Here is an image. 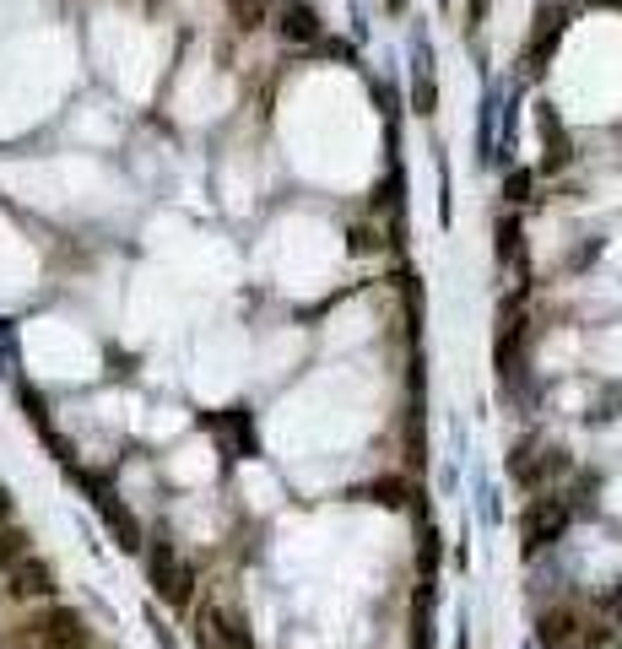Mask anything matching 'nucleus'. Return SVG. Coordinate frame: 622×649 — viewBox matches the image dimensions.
<instances>
[{"instance_id":"obj_3","label":"nucleus","mask_w":622,"mask_h":649,"mask_svg":"<svg viewBox=\"0 0 622 649\" xmlns=\"http://www.w3.org/2000/svg\"><path fill=\"white\" fill-rule=\"evenodd\" d=\"M33 633H38L44 649H87V622H82V612H71V606L44 612L33 622Z\"/></svg>"},{"instance_id":"obj_9","label":"nucleus","mask_w":622,"mask_h":649,"mask_svg":"<svg viewBox=\"0 0 622 649\" xmlns=\"http://www.w3.org/2000/svg\"><path fill=\"white\" fill-rule=\"evenodd\" d=\"M498 266H520L525 271V244H520V222L514 217L498 222Z\"/></svg>"},{"instance_id":"obj_1","label":"nucleus","mask_w":622,"mask_h":649,"mask_svg":"<svg viewBox=\"0 0 622 649\" xmlns=\"http://www.w3.org/2000/svg\"><path fill=\"white\" fill-rule=\"evenodd\" d=\"M71 476L87 487V498L98 503L103 525H109V531H114V541H119V547H125V552H141V547H147V541H141V520L125 509V503H119V493H114L109 482H103L98 471H82V466H71Z\"/></svg>"},{"instance_id":"obj_14","label":"nucleus","mask_w":622,"mask_h":649,"mask_svg":"<svg viewBox=\"0 0 622 649\" xmlns=\"http://www.w3.org/2000/svg\"><path fill=\"white\" fill-rule=\"evenodd\" d=\"M590 6H617L622 11V0H590Z\"/></svg>"},{"instance_id":"obj_5","label":"nucleus","mask_w":622,"mask_h":649,"mask_svg":"<svg viewBox=\"0 0 622 649\" xmlns=\"http://www.w3.org/2000/svg\"><path fill=\"white\" fill-rule=\"evenodd\" d=\"M6 579H11V595H17V601H49V595H55V568H49L44 558H22V563H11L6 568Z\"/></svg>"},{"instance_id":"obj_6","label":"nucleus","mask_w":622,"mask_h":649,"mask_svg":"<svg viewBox=\"0 0 622 649\" xmlns=\"http://www.w3.org/2000/svg\"><path fill=\"white\" fill-rule=\"evenodd\" d=\"M563 22H568V11L563 6H541L536 11V28H531V44H525V71H541V60L552 55V44L563 38Z\"/></svg>"},{"instance_id":"obj_2","label":"nucleus","mask_w":622,"mask_h":649,"mask_svg":"<svg viewBox=\"0 0 622 649\" xmlns=\"http://www.w3.org/2000/svg\"><path fill=\"white\" fill-rule=\"evenodd\" d=\"M147 574H152V585H157V595H163L168 606H184L190 601V590H195V568L179 558L168 541H152L147 547Z\"/></svg>"},{"instance_id":"obj_4","label":"nucleus","mask_w":622,"mask_h":649,"mask_svg":"<svg viewBox=\"0 0 622 649\" xmlns=\"http://www.w3.org/2000/svg\"><path fill=\"white\" fill-rule=\"evenodd\" d=\"M276 33L287 38V44H320L325 28H320V11L309 6V0H276Z\"/></svg>"},{"instance_id":"obj_11","label":"nucleus","mask_w":622,"mask_h":649,"mask_svg":"<svg viewBox=\"0 0 622 649\" xmlns=\"http://www.w3.org/2000/svg\"><path fill=\"white\" fill-rule=\"evenodd\" d=\"M412 103H417V114H439V87H433V71H422V76H417Z\"/></svg>"},{"instance_id":"obj_12","label":"nucleus","mask_w":622,"mask_h":649,"mask_svg":"<svg viewBox=\"0 0 622 649\" xmlns=\"http://www.w3.org/2000/svg\"><path fill=\"white\" fill-rule=\"evenodd\" d=\"M385 238H379V228H352V255H368V249H379Z\"/></svg>"},{"instance_id":"obj_8","label":"nucleus","mask_w":622,"mask_h":649,"mask_svg":"<svg viewBox=\"0 0 622 649\" xmlns=\"http://www.w3.org/2000/svg\"><path fill=\"white\" fill-rule=\"evenodd\" d=\"M271 6H276V0H228V17H233L238 33H255V28H266Z\"/></svg>"},{"instance_id":"obj_13","label":"nucleus","mask_w":622,"mask_h":649,"mask_svg":"<svg viewBox=\"0 0 622 649\" xmlns=\"http://www.w3.org/2000/svg\"><path fill=\"white\" fill-rule=\"evenodd\" d=\"M482 22H487V0H471V6H466V28L476 33Z\"/></svg>"},{"instance_id":"obj_15","label":"nucleus","mask_w":622,"mask_h":649,"mask_svg":"<svg viewBox=\"0 0 622 649\" xmlns=\"http://www.w3.org/2000/svg\"><path fill=\"white\" fill-rule=\"evenodd\" d=\"M385 6H390V11H406V0H385Z\"/></svg>"},{"instance_id":"obj_7","label":"nucleus","mask_w":622,"mask_h":649,"mask_svg":"<svg viewBox=\"0 0 622 649\" xmlns=\"http://www.w3.org/2000/svg\"><path fill=\"white\" fill-rule=\"evenodd\" d=\"M536 119H541V136H547V157H541V174H563L568 157H574V147H568V136H563V119L552 114V103H541Z\"/></svg>"},{"instance_id":"obj_10","label":"nucleus","mask_w":622,"mask_h":649,"mask_svg":"<svg viewBox=\"0 0 622 649\" xmlns=\"http://www.w3.org/2000/svg\"><path fill=\"white\" fill-rule=\"evenodd\" d=\"M531 184H536L531 168H514V174L504 179V201L509 206H525V201H531Z\"/></svg>"}]
</instances>
